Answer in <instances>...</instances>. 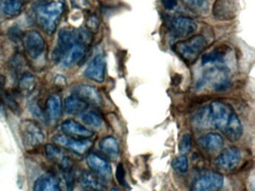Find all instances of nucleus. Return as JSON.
I'll use <instances>...</instances> for the list:
<instances>
[{
	"instance_id": "f8f14e48",
	"label": "nucleus",
	"mask_w": 255,
	"mask_h": 191,
	"mask_svg": "<svg viewBox=\"0 0 255 191\" xmlns=\"http://www.w3.org/2000/svg\"><path fill=\"white\" fill-rule=\"evenodd\" d=\"M238 0H216L213 3L212 13L219 20H231L237 15Z\"/></svg>"
},
{
	"instance_id": "0eeeda50",
	"label": "nucleus",
	"mask_w": 255,
	"mask_h": 191,
	"mask_svg": "<svg viewBox=\"0 0 255 191\" xmlns=\"http://www.w3.org/2000/svg\"><path fill=\"white\" fill-rule=\"evenodd\" d=\"M20 133L23 146L28 150L38 149L45 140L41 127L31 119H26L20 123Z\"/></svg>"
},
{
	"instance_id": "7ed1b4c3",
	"label": "nucleus",
	"mask_w": 255,
	"mask_h": 191,
	"mask_svg": "<svg viewBox=\"0 0 255 191\" xmlns=\"http://www.w3.org/2000/svg\"><path fill=\"white\" fill-rule=\"evenodd\" d=\"M207 46V40L202 34L192 36L177 42L173 46L175 53L188 64L195 62Z\"/></svg>"
},
{
	"instance_id": "f3484780",
	"label": "nucleus",
	"mask_w": 255,
	"mask_h": 191,
	"mask_svg": "<svg viewBox=\"0 0 255 191\" xmlns=\"http://www.w3.org/2000/svg\"><path fill=\"white\" fill-rule=\"evenodd\" d=\"M62 115V99L57 94L50 96L47 98L44 107V116L50 125H55L59 122Z\"/></svg>"
},
{
	"instance_id": "4c0bfd02",
	"label": "nucleus",
	"mask_w": 255,
	"mask_h": 191,
	"mask_svg": "<svg viewBox=\"0 0 255 191\" xmlns=\"http://www.w3.org/2000/svg\"><path fill=\"white\" fill-rule=\"evenodd\" d=\"M110 191H121L119 188H114L113 189L110 190Z\"/></svg>"
},
{
	"instance_id": "9b49d317",
	"label": "nucleus",
	"mask_w": 255,
	"mask_h": 191,
	"mask_svg": "<svg viewBox=\"0 0 255 191\" xmlns=\"http://www.w3.org/2000/svg\"><path fill=\"white\" fill-rule=\"evenodd\" d=\"M242 155L240 149L235 146H230L222 150L216 158V167L222 171L234 170L241 161Z\"/></svg>"
},
{
	"instance_id": "f704fd0d",
	"label": "nucleus",
	"mask_w": 255,
	"mask_h": 191,
	"mask_svg": "<svg viewBox=\"0 0 255 191\" xmlns=\"http://www.w3.org/2000/svg\"><path fill=\"white\" fill-rule=\"evenodd\" d=\"M99 22L95 16H92L88 21V27L90 31H98Z\"/></svg>"
},
{
	"instance_id": "c9c22d12",
	"label": "nucleus",
	"mask_w": 255,
	"mask_h": 191,
	"mask_svg": "<svg viewBox=\"0 0 255 191\" xmlns=\"http://www.w3.org/2000/svg\"><path fill=\"white\" fill-rule=\"evenodd\" d=\"M164 7L168 10H173L177 7L178 0H162Z\"/></svg>"
},
{
	"instance_id": "dca6fc26",
	"label": "nucleus",
	"mask_w": 255,
	"mask_h": 191,
	"mask_svg": "<svg viewBox=\"0 0 255 191\" xmlns=\"http://www.w3.org/2000/svg\"><path fill=\"white\" fill-rule=\"evenodd\" d=\"M74 95L89 104L101 106L103 100L98 90L95 87L87 85H80L74 89Z\"/></svg>"
},
{
	"instance_id": "412c9836",
	"label": "nucleus",
	"mask_w": 255,
	"mask_h": 191,
	"mask_svg": "<svg viewBox=\"0 0 255 191\" xmlns=\"http://www.w3.org/2000/svg\"><path fill=\"white\" fill-rule=\"evenodd\" d=\"M5 76L0 75V101L5 104L14 114L20 115L21 107L17 102L14 94L6 89Z\"/></svg>"
},
{
	"instance_id": "a878e982",
	"label": "nucleus",
	"mask_w": 255,
	"mask_h": 191,
	"mask_svg": "<svg viewBox=\"0 0 255 191\" xmlns=\"http://www.w3.org/2000/svg\"><path fill=\"white\" fill-rule=\"evenodd\" d=\"M228 50L229 49L225 46L216 47V49L202 57L201 64L202 65H206V64H214L216 62H222L228 54Z\"/></svg>"
},
{
	"instance_id": "4be33fe9",
	"label": "nucleus",
	"mask_w": 255,
	"mask_h": 191,
	"mask_svg": "<svg viewBox=\"0 0 255 191\" xmlns=\"http://www.w3.org/2000/svg\"><path fill=\"white\" fill-rule=\"evenodd\" d=\"M198 144L207 152H216L223 146L224 138L218 133H207L198 139Z\"/></svg>"
},
{
	"instance_id": "cd10ccee",
	"label": "nucleus",
	"mask_w": 255,
	"mask_h": 191,
	"mask_svg": "<svg viewBox=\"0 0 255 191\" xmlns=\"http://www.w3.org/2000/svg\"><path fill=\"white\" fill-rule=\"evenodd\" d=\"M186 7L196 13H205L208 10L209 2L207 0H181Z\"/></svg>"
},
{
	"instance_id": "4468645a",
	"label": "nucleus",
	"mask_w": 255,
	"mask_h": 191,
	"mask_svg": "<svg viewBox=\"0 0 255 191\" xmlns=\"http://www.w3.org/2000/svg\"><path fill=\"white\" fill-rule=\"evenodd\" d=\"M86 162L92 172L104 179H110L113 173L110 163L97 153H90L86 158Z\"/></svg>"
},
{
	"instance_id": "20e7f679",
	"label": "nucleus",
	"mask_w": 255,
	"mask_h": 191,
	"mask_svg": "<svg viewBox=\"0 0 255 191\" xmlns=\"http://www.w3.org/2000/svg\"><path fill=\"white\" fill-rule=\"evenodd\" d=\"M229 70L226 67L216 66L209 69L203 73L197 83V88L201 89L208 86L213 91L217 92L225 91L231 86Z\"/></svg>"
},
{
	"instance_id": "aec40b11",
	"label": "nucleus",
	"mask_w": 255,
	"mask_h": 191,
	"mask_svg": "<svg viewBox=\"0 0 255 191\" xmlns=\"http://www.w3.org/2000/svg\"><path fill=\"white\" fill-rule=\"evenodd\" d=\"M88 43H89L87 40H78L72 47L71 48L68 53L65 55V58H63L64 65L66 67H71V66L74 65V64L78 63L79 61H81L84 58L86 55V46H87Z\"/></svg>"
},
{
	"instance_id": "f257e3e1",
	"label": "nucleus",
	"mask_w": 255,
	"mask_h": 191,
	"mask_svg": "<svg viewBox=\"0 0 255 191\" xmlns=\"http://www.w3.org/2000/svg\"><path fill=\"white\" fill-rule=\"evenodd\" d=\"M193 125L198 129L220 131L230 141H237L243 132L240 118L230 104L214 101L200 109L193 118Z\"/></svg>"
},
{
	"instance_id": "393cba45",
	"label": "nucleus",
	"mask_w": 255,
	"mask_h": 191,
	"mask_svg": "<svg viewBox=\"0 0 255 191\" xmlns=\"http://www.w3.org/2000/svg\"><path fill=\"white\" fill-rule=\"evenodd\" d=\"M87 107L88 104L76 96H70L65 99V111L69 114L83 113Z\"/></svg>"
},
{
	"instance_id": "6e6552de",
	"label": "nucleus",
	"mask_w": 255,
	"mask_h": 191,
	"mask_svg": "<svg viewBox=\"0 0 255 191\" xmlns=\"http://www.w3.org/2000/svg\"><path fill=\"white\" fill-rule=\"evenodd\" d=\"M53 141L59 147L81 156L87 154L94 145L93 141L89 138H77L65 134H56L53 137Z\"/></svg>"
},
{
	"instance_id": "ddd939ff",
	"label": "nucleus",
	"mask_w": 255,
	"mask_h": 191,
	"mask_svg": "<svg viewBox=\"0 0 255 191\" xmlns=\"http://www.w3.org/2000/svg\"><path fill=\"white\" fill-rule=\"evenodd\" d=\"M24 46L29 57L36 59L42 55L45 47V42L38 31H30L25 34Z\"/></svg>"
},
{
	"instance_id": "7c9ffc66",
	"label": "nucleus",
	"mask_w": 255,
	"mask_h": 191,
	"mask_svg": "<svg viewBox=\"0 0 255 191\" xmlns=\"http://www.w3.org/2000/svg\"><path fill=\"white\" fill-rule=\"evenodd\" d=\"M35 85V79L32 75L25 74L23 77L20 79L19 82V88L21 91H26V92H30L33 90Z\"/></svg>"
},
{
	"instance_id": "6ab92c4d",
	"label": "nucleus",
	"mask_w": 255,
	"mask_h": 191,
	"mask_svg": "<svg viewBox=\"0 0 255 191\" xmlns=\"http://www.w3.org/2000/svg\"><path fill=\"white\" fill-rule=\"evenodd\" d=\"M80 182L82 186L89 191H104L107 188L106 180L92 171H83L81 173Z\"/></svg>"
},
{
	"instance_id": "b1692460",
	"label": "nucleus",
	"mask_w": 255,
	"mask_h": 191,
	"mask_svg": "<svg viewBox=\"0 0 255 191\" xmlns=\"http://www.w3.org/2000/svg\"><path fill=\"white\" fill-rule=\"evenodd\" d=\"M100 149L103 153L111 160L117 159L119 154V146L114 137H105L100 141Z\"/></svg>"
},
{
	"instance_id": "39448f33",
	"label": "nucleus",
	"mask_w": 255,
	"mask_h": 191,
	"mask_svg": "<svg viewBox=\"0 0 255 191\" xmlns=\"http://www.w3.org/2000/svg\"><path fill=\"white\" fill-rule=\"evenodd\" d=\"M45 153L47 158L62 170L66 180L68 191H72L74 188V163L72 160L62 148L56 144L46 145Z\"/></svg>"
},
{
	"instance_id": "c85d7f7f",
	"label": "nucleus",
	"mask_w": 255,
	"mask_h": 191,
	"mask_svg": "<svg viewBox=\"0 0 255 191\" xmlns=\"http://www.w3.org/2000/svg\"><path fill=\"white\" fill-rule=\"evenodd\" d=\"M82 119L86 125L93 128H99L103 123V118L101 115L92 110L83 112Z\"/></svg>"
},
{
	"instance_id": "72a5a7b5",
	"label": "nucleus",
	"mask_w": 255,
	"mask_h": 191,
	"mask_svg": "<svg viewBox=\"0 0 255 191\" xmlns=\"http://www.w3.org/2000/svg\"><path fill=\"white\" fill-rule=\"evenodd\" d=\"M116 177H117V180L119 181V183L121 185H125V170H124L123 165L122 164H119L117 167V171H116Z\"/></svg>"
},
{
	"instance_id": "473e14b6",
	"label": "nucleus",
	"mask_w": 255,
	"mask_h": 191,
	"mask_svg": "<svg viewBox=\"0 0 255 191\" xmlns=\"http://www.w3.org/2000/svg\"><path fill=\"white\" fill-rule=\"evenodd\" d=\"M9 37L14 41H18L22 37L21 30L17 27H12L9 31Z\"/></svg>"
},
{
	"instance_id": "5701e85b",
	"label": "nucleus",
	"mask_w": 255,
	"mask_h": 191,
	"mask_svg": "<svg viewBox=\"0 0 255 191\" xmlns=\"http://www.w3.org/2000/svg\"><path fill=\"white\" fill-rule=\"evenodd\" d=\"M33 191H62V188L59 179L54 175L47 173L37 179Z\"/></svg>"
},
{
	"instance_id": "423d86ee",
	"label": "nucleus",
	"mask_w": 255,
	"mask_h": 191,
	"mask_svg": "<svg viewBox=\"0 0 255 191\" xmlns=\"http://www.w3.org/2000/svg\"><path fill=\"white\" fill-rule=\"evenodd\" d=\"M81 39L89 40L87 34L85 31L77 32L73 30H61L58 36L57 43L52 53L53 61H59L63 60L71 48Z\"/></svg>"
},
{
	"instance_id": "2f4dec72",
	"label": "nucleus",
	"mask_w": 255,
	"mask_h": 191,
	"mask_svg": "<svg viewBox=\"0 0 255 191\" xmlns=\"http://www.w3.org/2000/svg\"><path fill=\"white\" fill-rule=\"evenodd\" d=\"M192 147V136L190 134H184L179 142L178 149L182 155L189 153Z\"/></svg>"
},
{
	"instance_id": "1a4fd4ad",
	"label": "nucleus",
	"mask_w": 255,
	"mask_h": 191,
	"mask_svg": "<svg viewBox=\"0 0 255 191\" xmlns=\"http://www.w3.org/2000/svg\"><path fill=\"white\" fill-rule=\"evenodd\" d=\"M224 185V178L220 173L206 171L195 178L191 186V191H216Z\"/></svg>"
},
{
	"instance_id": "58836bf2",
	"label": "nucleus",
	"mask_w": 255,
	"mask_h": 191,
	"mask_svg": "<svg viewBox=\"0 0 255 191\" xmlns=\"http://www.w3.org/2000/svg\"><path fill=\"white\" fill-rule=\"evenodd\" d=\"M89 191V190H86V191Z\"/></svg>"
},
{
	"instance_id": "a211bd4d",
	"label": "nucleus",
	"mask_w": 255,
	"mask_h": 191,
	"mask_svg": "<svg viewBox=\"0 0 255 191\" xmlns=\"http://www.w3.org/2000/svg\"><path fill=\"white\" fill-rule=\"evenodd\" d=\"M65 135L77 138H89L95 134L94 131L74 119L64 121L61 125Z\"/></svg>"
},
{
	"instance_id": "9d476101",
	"label": "nucleus",
	"mask_w": 255,
	"mask_h": 191,
	"mask_svg": "<svg viewBox=\"0 0 255 191\" xmlns=\"http://www.w3.org/2000/svg\"><path fill=\"white\" fill-rule=\"evenodd\" d=\"M198 25L187 16H176L170 22L169 31L174 38H183L192 35L196 31Z\"/></svg>"
},
{
	"instance_id": "bb28decb",
	"label": "nucleus",
	"mask_w": 255,
	"mask_h": 191,
	"mask_svg": "<svg viewBox=\"0 0 255 191\" xmlns=\"http://www.w3.org/2000/svg\"><path fill=\"white\" fill-rule=\"evenodd\" d=\"M23 2L21 0H5L2 4V12L7 17H14L21 13Z\"/></svg>"
},
{
	"instance_id": "e433bc0d",
	"label": "nucleus",
	"mask_w": 255,
	"mask_h": 191,
	"mask_svg": "<svg viewBox=\"0 0 255 191\" xmlns=\"http://www.w3.org/2000/svg\"><path fill=\"white\" fill-rule=\"evenodd\" d=\"M5 116V110H4L3 107L2 106V102L0 101V118L2 119Z\"/></svg>"
},
{
	"instance_id": "f03ea898",
	"label": "nucleus",
	"mask_w": 255,
	"mask_h": 191,
	"mask_svg": "<svg viewBox=\"0 0 255 191\" xmlns=\"http://www.w3.org/2000/svg\"><path fill=\"white\" fill-rule=\"evenodd\" d=\"M64 8L65 5L61 1H50L36 7L37 19L47 34H53L56 31Z\"/></svg>"
},
{
	"instance_id": "c756f323",
	"label": "nucleus",
	"mask_w": 255,
	"mask_h": 191,
	"mask_svg": "<svg viewBox=\"0 0 255 191\" xmlns=\"http://www.w3.org/2000/svg\"><path fill=\"white\" fill-rule=\"evenodd\" d=\"M173 169L177 173H184L187 171L189 167V161L187 157L185 155L176 157L171 163Z\"/></svg>"
},
{
	"instance_id": "2eb2a0df",
	"label": "nucleus",
	"mask_w": 255,
	"mask_h": 191,
	"mask_svg": "<svg viewBox=\"0 0 255 191\" xmlns=\"http://www.w3.org/2000/svg\"><path fill=\"white\" fill-rule=\"evenodd\" d=\"M106 66L107 64L104 55H96L86 67L84 76L90 80L101 83L105 79Z\"/></svg>"
}]
</instances>
